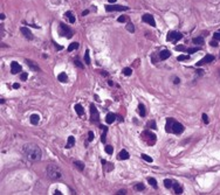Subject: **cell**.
<instances>
[{
	"label": "cell",
	"mask_w": 220,
	"mask_h": 195,
	"mask_svg": "<svg viewBox=\"0 0 220 195\" xmlns=\"http://www.w3.org/2000/svg\"><path fill=\"white\" fill-rule=\"evenodd\" d=\"M22 153L29 161H39L42 157V151L35 144H26L22 147Z\"/></svg>",
	"instance_id": "obj_1"
},
{
	"label": "cell",
	"mask_w": 220,
	"mask_h": 195,
	"mask_svg": "<svg viewBox=\"0 0 220 195\" xmlns=\"http://www.w3.org/2000/svg\"><path fill=\"white\" fill-rule=\"evenodd\" d=\"M165 130H166V132H169V133H174V134H180L184 132L185 127L182 125V124L179 123V122H177L176 119L173 118H167L166 119V125H165Z\"/></svg>",
	"instance_id": "obj_2"
},
{
	"label": "cell",
	"mask_w": 220,
	"mask_h": 195,
	"mask_svg": "<svg viewBox=\"0 0 220 195\" xmlns=\"http://www.w3.org/2000/svg\"><path fill=\"white\" fill-rule=\"evenodd\" d=\"M47 175L51 180H59L62 178V171L55 164H51L47 166Z\"/></svg>",
	"instance_id": "obj_3"
},
{
	"label": "cell",
	"mask_w": 220,
	"mask_h": 195,
	"mask_svg": "<svg viewBox=\"0 0 220 195\" xmlns=\"http://www.w3.org/2000/svg\"><path fill=\"white\" fill-rule=\"evenodd\" d=\"M59 33H60V36H66L68 39H70L73 36V32L70 30V28L68 27L67 25H64V23H60Z\"/></svg>",
	"instance_id": "obj_4"
},
{
	"label": "cell",
	"mask_w": 220,
	"mask_h": 195,
	"mask_svg": "<svg viewBox=\"0 0 220 195\" xmlns=\"http://www.w3.org/2000/svg\"><path fill=\"white\" fill-rule=\"evenodd\" d=\"M129 7L128 6H121V5H107L106 11L108 12H114V11H128Z\"/></svg>",
	"instance_id": "obj_5"
},
{
	"label": "cell",
	"mask_w": 220,
	"mask_h": 195,
	"mask_svg": "<svg viewBox=\"0 0 220 195\" xmlns=\"http://www.w3.org/2000/svg\"><path fill=\"white\" fill-rule=\"evenodd\" d=\"M182 38H183L182 33L174 32V30H171V32H169V34H167V41H173V42H177V41H179Z\"/></svg>",
	"instance_id": "obj_6"
},
{
	"label": "cell",
	"mask_w": 220,
	"mask_h": 195,
	"mask_svg": "<svg viewBox=\"0 0 220 195\" xmlns=\"http://www.w3.org/2000/svg\"><path fill=\"white\" fill-rule=\"evenodd\" d=\"M213 60H214V56L211 55V54H207V55H205V57H203L199 62H197L196 66H197V67L204 66V64H207V63H209V62H212Z\"/></svg>",
	"instance_id": "obj_7"
},
{
	"label": "cell",
	"mask_w": 220,
	"mask_h": 195,
	"mask_svg": "<svg viewBox=\"0 0 220 195\" xmlns=\"http://www.w3.org/2000/svg\"><path fill=\"white\" fill-rule=\"evenodd\" d=\"M90 118H91V120L93 122H97L98 119H99V115H98V111L96 110V108H95V105L94 104H91L90 105Z\"/></svg>",
	"instance_id": "obj_8"
},
{
	"label": "cell",
	"mask_w": 220,
	"mask_h": 195,
	"mask_svg": "<svg viewBox=\"0 0 220 195\" xmlns=\"http://www.w3.org/2000/svg\"><path fill=\"white\" fill-rule=\"evenodd\" d=\"M142 20L143 21H145L146 23H149L150 26H152V27H156V21H154V19H153V17L151 14H144L143 17H142Z\"/></svg>",
	"instance_id": "obj_9"
},
{
	"label": "cell",
	"mask_w": 220,
	"mask_h": 195,
	"mask_svg": "<svg viewBox=\"0 0 220 195\" xmlns=\"http://www.w3.org/2000/svg\"><path fill=\"white\" fill-rule=\"evenodd\" d=\"M21 71V66H20L18 62H12L11 63V72L13 75L14 74H19V72Z\"/></svg>",
	"instance_id": "obj_10"
},
{
	"label": "cell",
	"mask_w": 220,
	"mask_h": 195,
	"mask_svg": "<svg viewBox=\"0 0 220 195\" xmlns=\"http://www.w3.org/2000/svg\"><path fill=\"white\" fill-rule=\"evenodd\" d=\"M21 33H22V35L25 36L27 40H33L34 39V36H33V34H32V32H31L28 28H26V27H22L21 28Z\"/></svg>",
	"instance_id": "obj_11"
},
{
	"label": "cell",
	"mask_w": 220,
	"mask_h": 195,
	"mask_svg": "<svg viewBox=\"0 0 220 195\" xmlns=\"http://www.w3.org/2000/svg\"><path fill=\"white\" fill-rule=\"evenodd\" d=\"M172 187H173V191H174V193H176V194H182L183 193V187L180 186L177 181H173Z\"/></svg>",
	"instance_id": "obj_12"
},
{
	"label": "cell",
	"mask_w": 220,
	"mask_h": 195,
	"mask_svg": "<svg viewBox=\"0 0 220 195\" xmlns=\"http://www.w3.org/2000/svg\"><path fill=\"white\" fill-rule=\"evenodd\" d=\"M170 56H171V53H170L167 49H164V50H162L161 53H159V59L161 60H166V59H169Z\"/></svg>",
	"instance_id": "obj_13"
},
{
	"label": "cell",
	"mask_w": 220,
	"mask_h": 195,
	"mask_svg": "<svg viewBox=\"0 0 220 195\" xmlns=\"http://www.w3.org/2000/svg\"><path fill=\"white\" fill-rule=\"evenodd\" d=\"M99 127L102 129V138H101V140H102V143L103 144H106V140H107V132H108V127L107 126H104V125H99Z\"/></svg>",
	"instance_id": "obj_14"
},
{
	"label": "cell",
	"mask_w": 220,
	"mask_h": 195,
	"mask_svg": "<svg viewBox=\"0 0 220 195\" xmlns=\"http://www.w3.org/2000/svg\"><path fill=\"white\" fill-rule=\"evenodd\" d=\"M129 158H130V155H129V153H128V151L122 150L121 152H119L118 159H121V160H127V159H129Z\"/></svg>",
	"instance_id": "obj_15"
},
{
	"label": "cell",
	"mask_w": 220,
	"mask_h": 195,
	"mask_svg": "<svg viewBox=\"0 0 220 195\" xmlns=\"http://www.w3.org/2000/svg\"><path fill=\"white\" fill-rule=\"evenodd\" d=\"M26 63H27L28 66H29V68H31V69H34L35 71H40V68H39V67L35 64V62L31 61V60H26Z\"/></svg>",
	"instance_id": "obj_16"
},
{
	"label": "cell",
	"mask_w": 220,
	"mask_h": 195,
	"mask_svg": "<svg viewBox=\"0 0 220 195\" xmlns=\"http://www.w3.org/2000/svg\"><path fill=\"white\" fill-rule=\"evenodd\" d=\"M115 119H116V115H114V113H108L106 117V122L108 124H112L115 122Z\"/></svg>",
	"instance_id": "obj_17"
},
{
	"label": "cell",
	"mask_w": 220,
	"mask_h": 195,
	"mask_svg": "<svg viewBox=\"0 0 220 195\" xmlns=\"http://www.w3.org/2000/svg\"><path fill=\"white\" fill-rule=\"evenodd\" d=\"M75 145V138L73 137V136H70L69 138H68V140H67V145H66V147L67 149H72L73 146Z\"/></svg>",
	"instance_id": "obj_18"
},
{
	"label": "cell",
	"mask_w": 220,
	"mask_h": 195,
	"mask_svg": "<svg viewBox=\"0 0 220 195\" xmlns=\"http://www.w3.org/2000/svg\"><path fill=\"white\" fill-rule=\"evenodd\" d=\"M75 111H76V113L78 116L84 115V110H83V106L81 105V104H76V105H75Z\"/></svg>",
	"instance_id": "obj_19"
},
{
	"label": "cell",
	"mask_w": 220,
	"mask_h": 195,
	"mask_svg": "<svg viewBox=\"0 0 220 195\" xmlns=\"http://www.w3.org/2000/svg\"><path fill=\"white\" fill-rule=\"evenodd\" d=\"M138 112H139V116L141 117H145L146 115V109L143 104H138Z\"/></svg>",
	"instance_id": "obj_20"
},
{
	"label": "cell",
	"mask_w": 220,
	"mask_h": 195,
	"mask_svg": "<svg viewBox=\"0 0 220 195\" xmlns=\"http://www.w3.org/2000/svg\"><path fill=\"white\" fill-rule=\"evenodd\" d=\"M57 80L60 81V82H62V83H66L67 81H68V76H67V74L66 72H61V74L57 76Z\"/></svg>",
	"instance_id": "obj_21"
},
{
	"label": "cell",
	"mask_w": 220,
	"mask_h": 195,
	"mask_svg": "<svg viewBox=\"0 0 220 195\" xmlns=\"http://www.w3.org/2000/svg\"><path fill=\"white\" fill-rule=\"evenodd\" d=\"M39 120H40L39 115H32L31 116V123H32L33 125H36V124L39 123Z\"/></svg>",
	"instance_id": "obj_22"
},
{
	"label": "cell",
	"mask_w": 220,
	"mask_h": 195,
	"mask_svg": "<svg viewBox=\"0 0 220 195\" xmlns=\"http://www.w3.org/2000/svg\"><path fill=\"white\" fill-rule=\"evenodd\" d=\"M193 43H196V45H199V46H203L204 45V39L201 38V36H199V38H194L192 40Z\"/></svg>",
	"instance_id": "obj_23"
},
{
	"label": "cell",
	"mask_w": 220,
	"mask_h": 195,
	"mask_svg": "<svg viewBox=\"0 0 220 195\" xmlns=\"http://www.w3.org/2000/svg\"><path fill=\"white\" fill-rule=\"evenodd\" d=\"M74 165L76 166L77 170H80V171L84 170V164H83L82 161H74Z\"/></svg>",
	"instance_id": "obj_24"
},
{
	"label": "cell",
	"mask_w": 220,
	"mask_h": 195,
	"mask_svg": "<svg viewBox=\"0 0 220 195\" xmlns=\"http://www.w3.org/2000/svg\"><path fill=\"white\" fill-rule=\"evenodd\" d=\"M78 48V43L77 42H73V43H70V46L68 47V51H73V50H75V49H77Z\"/></svg>",
	"instance_id": "obj_25"
},
{
	"label": "cell",
	"mask_w": 220,
	"mask_h": 195,
	"mask_svg": "<svg viewBox=\"0 0 220 195\" xmlns=\"http://www.w3.org/2000/svg\"><path fill=\"white\" fill-rule=\"evenodd\" d=\"M172 183H173V181L170 180V179H165L164 180V186L166 188H172Z\"/></svg>",
	"instance_id": "obj_26"
},
{
	"label": "cell",
	"mask_w": 220,
	"mask_h": 195,
	"mask_svg": "<svg viewBox=\"0 0 220 195\" xmlns=\"http://www.w3.org/2000/svg\"><path fill=\"white\" fill-rule=\"evenodd\" d=\"M148 182L150 183L154 189L157 188V181H156V179H153V178H149V179H148Z\"/></svg>",
	"instance_id": "obj_27"
},
{
	"label": "cell",
	"mask_w": 220,
	"mask_h": 195,
	"mask_svg": "<svg viewBox=\"0 0 220 195\" xmlns=\"http://www.w3.org/2000/svg\"><path fill=\"white\" fill-rule=\"evenodd\" d=\"M89 53H90L89 49H87V50H86V54H84V62L87 64H90V56H89Z\"/></svg>",
	"instance_id": "obj_28"
},
{
	"label": "cell",
	"mask_w": 220,
	"mask_h": 195,
	"mask_svg": "<svg viewBox=\"0 0 220 195\" xmlns=\"http://www.w3.org/2000/svg\"><path fill=\"white\" fill-rule=\"evenodd\" d=\"M133 188H135L136 191H144V189H145V186H144L143 183H136Z\"/></svg>",
	"instance_id": "obj_29"
},
{
	"label": "cell",
	"mask_w": 220,
	"mask_h": 195,
	"mask_svg": "<svg viewBox=\"0 0 220 195\" xmlns=\"http://www.w3.org/2000/svg\"><path fill=\"white\" fill-rule=\"evenodd\" d=\"M142 159H143V160H145V161H148V162H152V161H153V160H152V158H151V157H149L148 154H144V153L142 154Z\"/></svg>",
	"instance_id": "obj_30"
},
{
	"label": "cell",
	"mask_w": 220,
	"mask_h": 195,
	"mask_svg": "<svg viewBox=\"0 0 220 195\" xmlns=\"http://www.w3.org/2000/svg\"><path fill=\"white\" fill-rule=\"evenodd\" d=\"M123 74H124L125 76H130V75L132 74V70L130 68H124L123 69Z\"/></svg>",
	"instance_id": "obj_31"
},
{
	"label": "cell",
	"mask_w": 220,
	"mask_h": 195,
	"mask_svg": "<svg viewBox=\"0 0 220 195\" xmlns=\"http://www.w3.org/2000/svg\"><path fill=\"white\" fill-rule=\"evenodd\" d=\"M66 17L68 18V19H69L70 22H75V18L73 17V14H72L70 12H67V13H66Z\"/></svg>",
	"instance_id": "obj_32"
},
{
	"label": "cell",
	"mask_w": 220,
	"mask_h": 195,
	"mask_svg": "<svg viewBox=\"0 0 220 195\" xmlns=\"http://www.w3.org/2000/svg\"><path fill=\"white\" fill-rule=\"evenodd\" d=\"M199 50H200V48H198V47H197V48H188V49H186V51L190 54V55H191V54H193V53H196V51H199Z\"/></svg>",
	"instance_id": "obj_33"
},
{
	"label": "cell",
	"mask_w": 220,
	"mask_h": 195,
	"mask_svg": "<svg viewBox=\"0 0 220 195\" xmlns=\"http://www.w3.org/2000/svg\"><path fill=\"white\" fill-rule=\"evenodd\" d=\"M190 59V55H179L177 57L178 61H185V60H188Z\"/></svg>",
	"instance_id": "obj_34"
},
{
	"label": "cell",
	"mask_w": 220,
	"mask_h": 195,
	"mask_svg": "<svg viewBox=\"0 0 220 195\" xmlns=\"http://www.w3.org/2000/svg\"><path fill=\"white\" fill-rule=\"evenodd\" d=\"M106 152L108 153V154H112V152H114V149H112V146H110V145H107V146H106Z\"/></svg>",
	"instance_id": "obj_35"
},
{
	"label": "cell",
	"mask_w": 220,
	"mask_h": 195,
	"mask_svg": "<svg viewBox=\"0 0 220 195\" xmlns=\"http://www.w3.org/2000/svg\"><path fill=\"white\" fill-rule=\"evenodd\" d=\"M148 126L150 127L151 130H157V125H156V123H154L153 120H152V122H150V123L148 124Z\"/></svg>",
	"instance_id": "obj_36"
},
{
	"label": "cell",
	"mask_w": 220,
	"mask_h": 195,
	"mask_svg": "<svg viewBox=\"0 0 220 195\" xmlns=\"http://www.w3.org/2000/svg\"><path fill=\"white\" fill-rule=\"evenodd\" d=\"M127 29L129 30V32H131V33L135 32V29H133V25H132V23H129V25H127Z\"/></svg>",
	"instance_id": "obj_37"
},
{
	"label": "cell",
	"mask_w": 220,
	"mask_h": 195,
	"mask_svg": "<svg viewBox=\"0 0 220 195\" xmlns=\"http://www.w3.org/2000/svg\"><path fill=\"white\" fill-rule=\"evenodd\" d=\"M203 120H204L205 124H208V117H207L206 113H203Z\"/></svg>",
	"instance_id": "obj_38"
},
{
	"label": "cell",
	"mask_w": 220,
	"mask_h": 195,
	"mask_svg": "<svg viewBox=\"0 0 220 195\" xmlns=\"http://www.w3.org/2000/svg\"><path fill=\"white\" fill-rule=\"evenodd\" d=\"M93 139H94V132L89 131V133H88V140H89V141H91Z\"/></svg>",
	"instance_id": "obj_39"
},
{
	"label": "cell",
	"mask_w": 220,
	"mask_h": 195,
	"mask_svg": "<svg viewBox=\"0 0 220 195\" xmlns=\"http://www.w3.org/2000/svg\"><path fill=\"white\" fill-rule=\"evenodd\" d=\"M74 62H75V64H76V66H77V67H80V68H81V69H83V68H84V67H83V64H82V63H81V62H80V61H78V60H75V61H74Z\"/></svg>",
	"instance_id": "obj_40"
},
{
	"label": "cell",
	"mask_w": 220,
	"mask_h": 195,
	"mask_svg": "<svg viewBox=\"0 0 220 195\" xmlns=\"http://www.w3.org/2000/svg\"><path fill=\"white\" fill-rule=\"evenodd\" d=\"M176 49H177V50H180V51L186 50V48H185L184 46H177V47H176Z\"/></svg>",
	"instance_id": "obj_41"
},
{
	"label": "cell",
	"mask_w": 220,
	"mask_h": 195,
	"mask_svg": "<svg viewBox=\"0 0 220 195\" xmlns=\"http://www.w3.org/2000/svg\"><path fill=\"white\" fill-rule=\"evenodd\" d=\"M116 194L117 195H125L127 194V191H125V189H121V191H118Z\"/></svg>",
	"instance_id": "obj_42"
},
{
	"label": "cell",
	"mask_w": 220,
	"mask_h": 195,
	"mask_svg": "<svg viewBox=\"0 0 220 195\" xmlns=\"http://www.w3.org/2000/svg\"><path fill=\"white\" fill-rule=\"evenodd\" d=\"M127 21V18L124 17V15H122V17L118 18V22H125Z\"/></svg>",
	"instance_id": "obj_43"
},
{
	"label": "cell",
	"mask_w": 220,
	"mask_h": 195,
	"mask_svg": "<svg viewBox=\"0 0 220 195\" xmlns=\"http://www.w3.org/2000/svg\"><path fill=\"white\" fill-rule=\"evenodd\" d=\"M213 38L216 39V40H220V33H214V34H213Z\"/></svg>",
	"instance_id": "obj_44"
},
{
	"label": "cell",
	"mask_w": 220,
	"mask_h": 195,
	"mask_svg": "<svg viewBox=\"0 0 220 195\" xmlns=\"http://www.w3.org/2000/svg\"><path fill=\"white\" fill-rule=\"evenodd\" d=\"M27 76H28V75L26 74V72H23V74H21V80L22 81H26V80H27Z\"/></svg>",
	"instance_id": "obj_45"
},
{
	"label": "cell",
	"mask_w": 220,
	"mask_h": 195,
	"mask_svg": "<svg viewBox=\"0 0 220 195\" xmlns=\"http://www.w3.org/2000/svg\"><path fill=\"white\" fill-rule=\"evenodd\" d=\"M13 88H14V89H19L20 84H19V83H14V84H13Z\"/></svg>",
	"instance_id": "obj_46"
},
{
	"label": "cell",
	"mask_w": 220,
	"mask_h": 195,
	"mask_svg": "<svg viewBox=\"0 0 220 195\" xmlns=\"http://www.w3.org/2000/svg\"><path fill=\"white\" fill-rule=\"evenodd\" d=\"M53 43H54V46H55V47H56V49H57V50H61V49H62V46H61V47H60L59 45H57V43H55V42H53Z\"/></svg>",
	"instance_id": "obj_47"
},
{
	"label": "cell",
	"mask_w": 220,
	"mask_h": 195,
	"mask_svg": "<svg viewBox=\"0 0 220 195\" xmlns=\"http://www.w3.org/2000/svg\"><path fill=\"white\" fill-rule=\"evenodd\" d=\"M209 45H211V46H213V47H217V46H218V43H217L216 41H212V42L209 43Z\"/></svg>",
	"instance_id": "obj_48"
},
{
	"label": "cell",
	"mask_w": 220,
	"mask_h": 195,
	"mask_svg": "<svg viewBox=\"0 0 220 195\" xmlns=\"http://www.w3.org/2000/svg\"><path fill=\"white\" fill-rule=\"evenodd\" d=\"M54 194H55V195H61L62 193H61V192H60V191H57V189H56V191L54 192Z\"/></svg>",
	"instance_id": "obj_49"
},
{
	"label": "cell",
	"mask_w": 220,
	"mask_h": 195,
	"mask_svg": "<svg viewBox=\"0 0 220 195\" xmlns=\"http://www.w3.org/2000/svg\"><path fill=\"white\" fill-rule=\"evenodd\" d=\"M173 82L176 83V84H178V83H179L180 81H179V78H178V77H176V78H174V81H173Z\"/></svg>",
	"instance_id": "obj_50"
},
{
	"label": "cell",
	"mask_w": 220,
	"mask_h": 195,
	"mask_svg": "<svg viewBox=\"0 0 220 195\" xmlns=\"http://www.w3.org/2000/svg\"><path fill=\"white\" fill-rule=\"evenodd\" d=\"M88 13H89V11H88V9H86V11H83V13H82V15H87Z\"/></svg>",
	"instance_id": "obj_51"
},
{
	"label": "cell",
	"mask_w": 220,
	"mask_h": 195,
	"mask_svg": "<svg viewBox=\"0 0 220 195\" xmlns=\"http://www.w3.org/2000/svg\"><path fill=\"white\" fill-rule=\"evenodd\" d=\"M0 15H1V17H0V18H1V20H4L5 19V14H4V13H1Z\"/></svg>",
	"instance_id": "obj_52"
},
{
	"label": "cell",
	"mask_w": 220,
	"mask_h": 195,
	"mask_svg": "<svg viewBox=\"0 0 220 195\" xmlns=\"http://www.w3.org/2000/svg\"><path fill=\"white\" fill-rule=\"evenodd\" d=\"M0 103H1V104H4V103H5V101H4V98H1V99H0Z\"/></svg>",
	"instance_id": "obj_53"
},
{
	"label": "cell",
	"mask_w": 220,
	"mask_h": 195,
	"mask_svg": "<svg viewBox=\"0 0 220 195\" xmlns=\"http://www.w3.org/2000/svg\"><path fill=\"white\" fill-rule=\"evenodd\" d=\"M219 74H220V70H219Z\"/></svg>",
	"instance_id": "obj_54"
}]
</instances>
